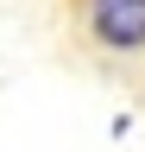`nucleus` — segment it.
Here are the masks:
<instances>
[{
    "instance_id": "obj_1",
    "label": "nucleus",
    "mask_w": 145,
    "mask_h": 152,
    "mask_svg": "<svg viewBox=\"0 0 145 152\" xmlns=\"http://www.w3.org/2000/svg\"><path fill=\"white\" fill-rule=\"evenodd\" d=\"M88 32L120 57L145 51V0H88Z\"/></svg>"
}]
</instances>
